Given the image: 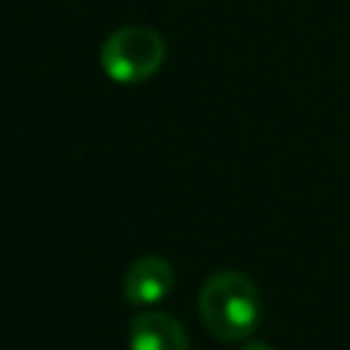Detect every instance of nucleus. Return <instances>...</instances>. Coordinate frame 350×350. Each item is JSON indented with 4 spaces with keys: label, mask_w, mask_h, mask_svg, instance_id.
<instances>
[{
    "label": "nucleus",
    "mask_w": 350,
    "mask_h": 350,
    "mask_svg": "<svg viewBox=\"0 0 350 350\" xmlns=\"http://www.w3.org/2000/svg\"><path fill=\"white\" fill-rule=\"evenodd\" d=\"M260 314V293L254 282L238 271H219L200 290V317L221 342H243L252 336Z\"/></svg>",
    "instance_id": "1"
},
{
    "label": "nucleus",
    "mask_w": 350,
    "mask_h": 350,
    "mask_svg": "<svg viewBox=\"0 0 350 350\" xmlns=\"http://www.w3.org/2000/svg\"><path fill=\"white\" fill-rule=\"evenodd\" d=\"M164 38L145 25H126L115 30L101 46V68L112 82L137 85L150 79L164 63Z\"/></svg>",
    "instance_id": "2"
},
{
    "label": "nucleus",
    "mask_w": 350,
    "mask_h": 350,
    "mask_svg": "<svg viewBox=\"0 0 350 350\" xmlns=\"http://www.w3.org/2000/svg\"><path fill=\"white\" fill-rule=\"evenodd\" d=\"M175 284V271L172 265L164 260V257H156V254H148V257H139L129 273H126V282H123V293H126V301L134 304V306H150V304H159L161 298L170 295Z\"/></svg>",
    "instance_id": "3"
},
{
    "label": "nucleus",
    "mask_w": 350,
    "mask_h": 350,
    "mask_svg": "<svg viewBox=\"0 0 350 350\" xmlns=\"http://www.w3.org/2000/svg\"><path fill=\"white\" fill-rule=\"evenodd\" d=\"M129 350H189V336L172 314L145 312L129 325Z\"/></svg>",
    "instance_id": "4"
},
{
    "label": "nucleus",
    "mask_w": 350,
    "mask_h": 350,
    "mask_svg": "<svg viewBox=\"0 0 350 350\" xmlns=\"http://www.w3.org/2000/svg\"><path fill=\"white\" fill-rule=\"evenodd\" d=\"M241 350H273V347H268L265 342H246Z\"/></svg>",
    "instance_id": "5"
}]
</instances>
